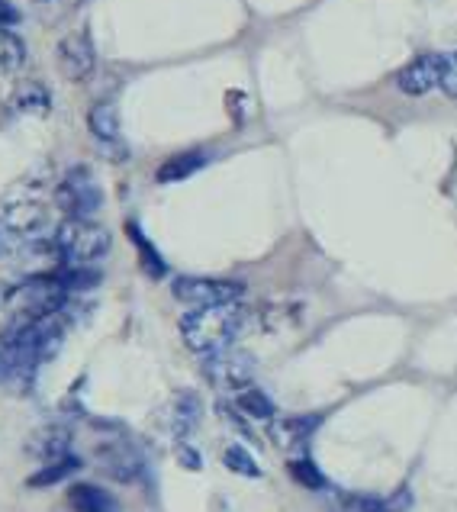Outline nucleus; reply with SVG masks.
<instances>
[{
    "label": "nucleus",
    "mask_w": 457,
    "mask_h": 512,
    "mask_svg": "<svg viewBox=\"0 0 457 512\" xmlns=\"http://www.w3.org/2000/svg\"><path fill=\"white\" fill-rule=\"evenodd\" d=\"M203 165H206V155H203V152H184V155H174V158H168V162L158 168V181H161V184L187 181L190 174H197Z\"/></svg>",
    "instance_id": "obj_17"
},
{
    "label": "nucleus",
    "mask_w": 457,
    "mask_h": 512,
    "mask_svg": "<svg viewBox=\"0 0 457 512\" xmlns=\"http://www.w3.org/2000/svg\"><path fill=\"white\" fill-rule=\"evenodd\" d=\"M441 75H445V55H419L396 75V87L409 97H425L441 87Z\"/></svg>",
    "instance_id": "obj_9"
},
{
    "label": "nucleus",
    "mask_w": 457,
    "mask_h": 512,
    "mask_svg": "<svg viewBox=\"0 0 457 512\" xmlns=\"http://www.w3.org/2000/svg\"><path fill=\"white\" fill-rule=\"evenodd\" d=\"M178 461H181L184 467H190V471H200V467H203V458H200L190 445H184V442L178 445Z\"/></svg>",
    "instance_id": "obj_27"
},
{
    "label": "nucleus",
    "mask_w": 457,
    "mask_h": 512,
    "mask_svg": "<svg viewBox=\"0 0 457 512\" xmlns=\"http://www.w3.org/2000/svg\"><path fill=\"white\" fill-rule=\"evenodd\" d=\"M110 232L91 223V219H65L62 226H58L55 232V252L62 261H68V265H94V261H100L103 255L110 252Z\"/></svg>",
    "instance_id": "obj_2"
},
{
    "label": "nucleus",
    "mask_w": 457,
    "mask_h": 512,
    "mask_svg": "<svg viewBox=\"0 0 457 512\" xmlns=\"http://www.w3.org/2000/svg\"><path fill=\"white\" fill-rule=\"evenodd\" d=\"M171 294L187 306H223L239 303L245 287L239 281H223V277H174Z\"/></svg>",
    "instance_id": "obj_5"
},
{
    "label": "nucleus",
    "mask_w": 457,
    "mask_h": 512,
    "mask_svg": "<svg viewBox=\"0 0 457 512\" xmlns=\"http://www.w3.org/2000/svg\"><path fill=\"white\" fill-rule=\"evenodd\" d=\"M55 203H58V210L68 213L71 219L94 216L103 203L97 178L87 168H71L62 178V184L55 187Z\"/></svg>",
    "instance_id": "obj_4"
},
{
    "label": "nucleus",
    "mask_w": 457,
    "mask_h": 512,
    "mask_svg": "<svg viewBox=\"0 0 457 512\" xmlns=\"http://www.w3.org/2000/svg\"><path fill=\"white\" fill-rule=\"evenodd\" d=\"M10 107L17 113H23V116H46L52 110V94H49L46 84L26 81V84L17 87V91H13Z\"/></svg>",
    "instance_id": "obj_13"
},
{
    "label": "nucleus",
    "mask_w": 457,
    "mask_h": 512,
    "mask_svg": "<svg viewBox=\"0 0 457 512\" xmlns=\"http://www.w3.org/2000/svg\"><path fill=\"white\" fill-rule=\"evenodd\" d=\"M248 313L239 303L223 306H194L190 313L181 316V335L190 351L197 355H213V351L229 348L245 329Z\"/></svg>",
    "instance_id": "obj_1"
},
{
    "label": "nucleus",
    "mask_w": 457,
    "mask_h": 512,
    "mask_svg": "<svg viewBox=\"0 0 457 512\" xmlns=\"http://www.w3.org/2000/svg\"><path fill=\"white\" fill-rule=\"evenodd\" d=\"M26 62V46L17 33H10V29H0V78L13 75V71H20Z\"/></svg>",
    "instance_id": "obj_20"
},
{
    "label": "nucleus",
    "mask_w": 457,
    "mask_h": 512,
    "mask_svg": "<svg viewBox=\"0 0 457 512\" xmlns=\"http://www.w3.org/2000/svg\"><path fill=\"white\" fill-rule=\"evenodd\" d=\"M235 406H239L248 419H261V422H271L274 413H277L274 403H271V397H268L264 390H258V387H245V390H239V397H235Z\"/></svg>",
    "instance_id": "obj_19"
},
{
    "label": "nucleus",
    "mask_w": 457,
    "mask_h": 512,
    "mask_svg": "<svg viewBox=\"0 0 457 512\" xmlns=\"http://www.w3.org/2000/svg\"><path fill=\"white\" fill-rule=\"evenodd\" d=\"M200 416H203V403L197 393H190V390L174 393V400L168 406V429L178 442L194 435V429L200 426Z\"/></svg>",
    "instance_id": "obj_12"
},
{
    "label": "nucleus",
    "mask_w": 457,
    "mask_h": 512,
    "mask_svg": "<svg viewBox=\"0 0 457 512\" xmlns=\"http://www.w3.org/2000/svg\"><path fill=\"white\" fill-rule=\"evenodd\" d=\"M68 503L75 512H120L113 496L94 484H75L68 490Z\"/></svg>",
    "instance_id": "obj_15"
},
{
    "label": "nucleus",
    "mask_w": 457,
    "mask_h": 512,
    "mask_svg": "<svg viewBox=\"0 0 457 512\" xmlns=\"http://www.w3.org/2000/svg\"><path fill=\"white\" fill-rule=\"evenodd\" d=\"M287 471L290 477L297 480V484H303L306 490H322L326 487V477L319 474V467L313 461H306V458H297V461H290L287 464Z\"/></svg>",
    "instance_id": "obj_24"
},
{
    "label": "nucleus",
    "mask_w": 457,
    "mask_h": 512,
    "mask_svg": "<svg viewBox=\"0 0 457 512\" xmlns=\"http://www.w3.org/2000/svg\"><path fill=\"white\" fill-rule=\"evenodd\" d=\"M58 281H62V287L68 290H91V287H97L100 284V274L91 268V265H71L68 271H62V274H55Z\"/></svg>",
    "instance_id": "obj_23"
},
{
    "label": "nucleus",
    "mask_w": 457,
    "mask_h": 512,
    "mask_svg": "<svg viewBox=\"0 0 457 512\" xmlns=\"http://www.w3.org/2000/svg\"><path fill=\"white\" fill-rule=\"evenodd\" d=\"M441 87H445L451 97H457V52L445 55V75H441Z\"/></svg>",
    "instance_id": "obj_26"
},
{
    "label": "nucleus",
    "mask_w": 457,
    "mask_h": 512,
    "mask_svg": "<svg viewBox=\"0 0 457 512\" xmlns=\"http://www.w3.org/2000/svg\"><path fill=\"white\" fill-rule=\"evenodd\" d=\"M223 464L229 467L232 474H242V477H261V467L252 458V451H245L242 445H229L223 451Z\"/></svg>",
    "instance_id": "obj_22"
},
{
    "label": "nucleus",
    "mask_w": 457,
    "mask_h": 512,
    "mask_svg": "<svg viewBox=\"0 0 457 512\" xmlns=\"http://www.w3.org/2000/svg\"><path fill=\"white\" fill-rule=\"evenodd\" d=\"M87 126H91L97 142L120 145V113H116V107L107 104V100H100V104L91 107V113H87Z\"/></svg>",
    "instance_id": "obj_14"
},
{
    "label": "nucleus",
    "mask_w": 457,
    "mask_h": 512,
    "mask_svg": "<svg viewBox=\"0 0 457 512\" xmlns=\"http://www.w3.org/2000/svg\"><path fill=\"white\" fill-rule=\"evenodd\" d=\"M203 374L210 384L223 390H245V387H252L255 358L248 355V351L229 345L223 351H213V355H203Z\"/></svg>",
    "instance_id": "obj_6"
},
{
    "label": "nucleus",
    "mask_w": 457,
    "mask_h": 512,
    "mask_svg": "<svg viewBox=\"0 0 457 512\" xmlns=\"http://www.w3.org/2000/svg\"><path fill=\"white\" fill-rule=\"evenodd\" d=\"M26 451L33 458H39L42 464L58 461V458H68L71 455V429L52 422V426H46V429H39V432L29 435Z\"/></svg>",
    "instance_id": "obj_11"
},
{
    "label": "nucleus",
    "mask_w": 457,
    "mask_h": 512,
    "mask_svg": "<svg viewBox=\"0 0 457 512\" xmlns=\"http://www.w3.org/2000/svg\"><path fill=\"white\" fill-rule=\"evenodd\" d=\"M46 223V207L33 200H23V203H10L4 210V226L10 232H33Z\"/></svg>",
    "instance_id": "obj_16"
},
{
    "label": "nucleus",
    "mask_w": 457,
    "mask_h": 512,
    "mask_svg": "<svg viewBox=\"0 0 457 512\" xmlns=\"http://www.w3.org/2000/svg\"><path fill=\"white\" fill-rule=\"evenodd\" d=\"M78 467H81V461H78L75 455L58 458V461L42 464V471H36L33 477L26 480V484H29V487H52V484H62V480H68L71 474H78Z\"/></svg>",
    "instance_id": "obj_18"
},
{
    "label": "nucleus",
    "mask_w": 457,
    "mask_h": 512,
    "mask_svg": "<svg viewBox=\"0 0 457 512\" xmlns=\"http://www.w3.org/2000/svg\"><path fill=\"white\" fill-rule=\"evenodd\" d=\"M129 236H132V245H136L139 252H142V268L149 271L152 277H161V274H165V258H161V255L155 252V248H152L149 242H145V236H142V232H139L136 226H129Z\"/></svg>",
    "instance_id": "obj_25"
},
{
    "label": "nucleus",
    "mask_w": 457,
    "mask_h": 512,
    "mask_svg": "<svg viewBox=\"0 0 457 512\" xmlns=\"http://www.w3.org/2000/svg\"><path fill=\"white\" fill-rule=\"evenodd\" d=\"M319 416H277L271 419V426H268V435H271V442L277 448H284V451H297L303 448L309 438H313V432L319 429Z\"/></svg>",
    "instance_id": "obj_10"
},
{
    "label": "nucleus",
    "mask_w": 457,
    "mask_h": 512,
    "mask_svg": "<svg viewBox=\"0 0 457 512\" xmlns=\"http://www.w3.org/2000/svg\"><path fill=\"white\" fill-rule=\"evenodd\" d=\"M55 58H58L62 75L68 81H75V84L87 81L94 75V68H97V52H94V42L87 33H68L62 42H58Z\"/></svg>",
    "instance_id": "obj_7"
},
{
    "label": "nucleus",
    "mask_w": 457,
    "mask_h": 512,
    "mask_svg": "<svg viewBox=\"0 0 457 512\" xmlns=\"http://www.w3.org/2000/svg\"><path fill=\"white\" fill-rule=\"evenodd\" d=\"M97 464H100L103 474L120 480V484H132V480H139L142 467H145L139 448L123 442V438H116V442H103L97 448Z\"/></svg>",
    "instance_id": "obj_8"
},
{
    "label": "nucleus",
    "mask_w": 457,
    "mask_h": 512,
    "mask_svg": "<svg viewBox=\"0 0 457 512\" xmlns=\"http://www.w3.org/2000/svg\"><path fill=\"white\" fill-rule=\"evenodd\" d=\"M68 290L58 277H36V281L20 284L7 297V306L13 313V323H36V319H49L65 310Z\"/></svg>",
    "instance_id": "obj_3"
},
{
    "label": "nucleus",
    "mask_w": 457,
    "mask_h": 512,
    "mask_svg": "<svg viewBox=\"0 0 457 512\" xmlns=\"http://www.w3.org/2000/svg\"><path fill=\"white\" fill-rule=\"evenodd\" d=\"M335 512H393V509H390V496L380 500V496H367V493H342L335 496Z\"/></svg>",
    "instance_id": "obj_21"
}]
</instances>
